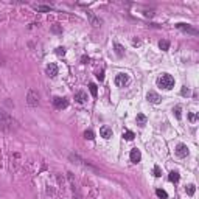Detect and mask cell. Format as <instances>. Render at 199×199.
Masks as SVG:
<instances>
[{"mask_svg": "<svg viewBox=\"0 0 199 199\" xmlns=\"http://www.w3.org/2000/svg\"><path fill=\"white\" fill-rule=\"evenodd\" d=\"M17 126H19L17 121H16L10 114L0 110V129L2 131H14V129H17Z\"/></svg>", "mask_w": 199, "mask_h": 199, "instance_id": "1", "label": "cell"}, {"mask_svg": "<svg viewBox=\"0 0 199 199\" xmlns=\"http://www.w3.org/2000/svg\"><path fill=\"white\" fill-rule=\"evenodd\" d=\"M157 84H159V87H162V89H165V90H171L174 87V78L168 73H163L159 80H157Z\"/></svg>", "mask_w": 199, "mask_h": 199, "instance_id": "2", "label": "cell"}, {"mask_svg": "<svg viewBox=\"0 0 199 199\" xmlns=\"http://www.w3.org/2000/svg\"><path fill=\"white\" fill-rule=\"evenodd\" d=\"M27 104L31 107H37L39 106V93L34 89H30L27 93Z\"/></svg>", "mask_w": 199, "mask_h": 199, "instance_id": "3", "label": "cell"}, {"mask_svg": "<svg viewBox=\"0 0 199 199\" xmlns=\"http://www.w3.org/2000/svg\"><path fill=\"white\" fill-rule=\"evenodd\" d=\"M128 82H129V76H128L126 73H118L117 76H115V86L124 87Z\"/></svg>", "mask_w": 199, "mask_h": 199, "instance_id": "4", "label": "cell"}, {"mask_svg": "<svg viewBox=\"0 0 199 199\" xmlns=\"http://www.w3.org/2000/svg\"><path fill=\"white\" fill-rule=\"evenodd\" d=\"M53 106H55L56 109H64V107L69 106V101H67V98L55 97V98H53Z\"/></svg>", "mask_w": 199, "mask_h": 199, "instance_id": "5", "label": "cell"}, {"mask_svg": "<svg viewBox=\"0 0 199 199\" xmlns=\"http://www.w3.org/2000/svg\"><path fill=\"white\" fill-rule=\"evenodd\" d=\"M176 27L179 28V30H182V31L190 33V34H198V30H196V28H193L190 23H184V22H180V23H176Z\"/></svg>", "mask_w": 199, "mask_h": 199, "instance_id": "6", "label": "cell"}, {"mask_svg": "<svg viewBox=\"0 0 199 199\" xmlns=\"http://www.w3.org/2000/svg\"><path fill=\"white\" fill-rule=\"evenodd\" d=\"M146 100H148L149 103H152V104H159L162 98H160L159 93H156V92H152V90H151V92L146 93Z\"/></svg>", "mask_w": 199, "mask_h": 199, "instance_id": "7", "label": "cell"}, {"mask_svg": "<svg viewBox=\"0 0 199 199\" xmlns=\"http://www.w3.org/2000/svg\"><path fill=\"white\" fill-rule=\"evenodd\" d=\"M176 154L179 157H187L188 156V148H187V145H184V143L177 145L176 146Z\"/></svg>", "mask_w": 199, "mask_h": 199, "instance_id": "8", "label": "cell"}, {"mask_svg": "<svg viewBox=\"0 0 199 199\" xmlns=\"http://www.w3.org/2000/svg\"><path fill=\"white\" fill-rule=\"evenodd\" d=\"M45 72H47V75H48L50 78H55L56 75H58V65L51 62V64H48L47 67H45Z\"/></svg>", "mask_w": 199, "mask_h": 199, "instance_id": "9", "label": "cell"}, {"mask_svg": "<svg viewBox=\"0 0 199 199\" xmlns=\"http://www.w3.org/2000/svg\"><path fill=\"white\" fill-rule=\"evenodd\" d=\"M129 157H131V162H132V163H139L140 159H142V154H140V151H139L137 148H134V149L131 151Z\"/></svg>", "mask_w": 199, "mask_h": 199, "instance_id": "10", "label": "cell"}, {"mask_svg": "<svg viewBox=\"0 0 199 199\" xmlns=\"http://www.w3.org/2000/svg\"><path fill=\"white\" fill-rule=\"evenodd\" d=\"M100 135L103 137V139H110L112 137V128H109V126H103L101 129H100Z\"/></svg>", "mask_w": 199, "mask_h": 199, "instance_id": "11", "label": "cell"}, {"mask_svg": "<svg viewBox=\"0 0 199 199\" xmlns=\"http://www.w3.org/2000/svg\"><path fill=\"white\" fill-rule=\"evenodd\" d=\"M69 160L72 162V163H76V165H82V162H84L80 156H78V154H73V152H72V154H69Z\"/></svg>", "mask_w": 199, "mask_h": 199, "instance_id": "12", "label": "cell"}, {"mask_svg": "<svg viewBox=\"0 0 199 199\" xmlns=\"http://www.w3.org/2000/svg\"><path fill=\"white\" fill-rule=\"evenodd\" d=\"M114 50H115V53H117V56H124V48H123V45L121 44H118V42H115L114 44Z\"/></svg>", "mask_w": 199, "mask_h": 199, "instance_id": "13", "label": "cell"}, {"mask_svg": "<svg viewBox=\"0 0 199 199\" xmlns=\"http://www.w3.org/2000/svg\"><path fill=\"white\" fill-rule=\"evenodd\" d=\"M135 121H137L139 126H145V124H146V115H145V114H137Z\"/></svg>", "mask_w": 199, "mask_h": 199, "instance_id": "14", "label": "cell"}, {"mask_svg": "<svg viewBox=\"0 0 199 199\" xmlns=\"http://www.w3.org/2000/svg\"><path fill=\"white\" fill-rule=\"evenodd\" d=\"M75 100H76L78 103H84L86 100H87V93L86 92H76V95H75Z\"/></svg>", "mask_w": 199, "mask_h": 199, "instance_id": "15", "label": "cell"}, {"mask_svg": "<svg viewBox=\"0 0 199 199\" xmlns=\"http://www.w3.org/2000/svg\"><path fill=\"white\" fill-rule=\"evenodd\" d=\"M134 137H135V134H134L132 131H123V139H124V140L131 142V140H134Z\"/></svg>", "mask_w": 199, "mask_h": 199, "instance_id": "16", "label": "cell"}, {"mask_svg": "<svg viewBox=\"0 0 199 199\" xmlns=\"http://www.w3.org/2000/svg\"><path fill=\"white\" fill-rule=\"evenodd\" d=\"M51 33H55V34H62V27L61 25H58V23H55V25H51Z\"/></svg>", "mask_w": 199, "mask_h": 199, "instance_id": "17", "label": "cell"}, {"mask_svg": "<svg viewBox=\"0 0 199 199\" xmlns=\"http://www.w3.org/2000/svg\"><path fill=\"white\" fill-rule=\"evenodd\" d=\"M185 191H187V194H188V196H193L194 191H196V187H194L193 184H190V185H187Z\"/></svg>", "mask_w": 199, "mask_h": 199, "instance_id": "18", "label": "cell"}, {"mask_svg": "<svg viewBox=\"0 0 199 199\" xmlns=\"http://www.w3.org/2000/svg\"><path fill=\"white\" fill-rule=\"evenodd\" d=\"M169 180L174 182V184L179 182V173H177V171H171V173H169Z\"/></svg>", "mask_w": 199, "mask_h": 199, "instance_id": "19", "label": "cell"}, {"mask_svg": "<svg viewBox=\"0 0 199 199\" xmlns=\"http://www.w3.org/2000/svg\"><path fill=\"white\" fill-rule=\"evenodd\" d=\"M34 10H36V11H39V12H50V11H51V8H50V6H40V5H36V6H34Z\"/></svg>", "mask_w": 199, "mask_h": 199, "instance_id": "20", "label": "cell"}, {"mask_svg": "<svg viewBox=\"0 0 199 199\" xmlns=\"http://www.w3.org/2000/svg\"><path fill=\"white\" fill-rule=\"evenodd\" d=\"M159 48L163 50V51H167V50L169 48V42H168V40H160V42H159Z\"/></svg>", "mask_w": 199, "mask_h": 199, "instance_id": "21", "label": "cell"}, {"mask_svg": "<svg viewBox=\"0 0 199 199\" xmlns=\"http://www.w3.org/2000/svg\"><path fill=\"white\" fill-rule=\"evenodd\" d=\"M156 194H157L159 198H162V199H167V198H168L167 191H165V190H162V188H157V190H156Z\"/></svg>", "mask_w": 199, "mask_h": 199, "instance_id": "22", "label": "cell"}, {"mask_svg": "<svg viewBox=\"0 0 199 199\" xmlns=\"http://www.w3.org/2000/svg\"><path fill=\"white\" fill-rule=\"evenodd\" d=\"M84 139H87V140H93L95 139V134H93V131H86L84 132Z\"/></svg>", "mask_w": 199, "mask_h": 199, "instance_id": "23", "label": "cell"}, {"mask_svg": "<svg viewBox=\"0 0 199 199\" xmlns=\"http://www.w3.org/2000/svg\"><path fill=\"white\" fill-rule=\"evenodd\" d=\"M180 106H176V107H174V109H173V112H174V115H176V118L177 120H180V117H182V114H180Z\"/></svg>", "mask_w": 199, "mask_h": 199, "instance_id": "24", "label": "cell"}, {"mask_svg": "<svg viewBox=\"0 0 199 199\" xmlns=\"http://www.w3.org/2000/svg\"><path fill=\"white\" fill-rule=\"evenodd\" d=\"M89 87H90V93H92L93 97H97V93H98V89H97V86H95L93 82H92V84H89Z\"/></svg>", "mask_w": 199, "mask_h": 199, "instance_id": "25", "label": "cell"}, {"mask_svg": "<svg viewBox=\"0 0 199 199\" xmlns=\"http://www.w3.org/2000/svg\"><path fill=\"white\" fill-rule=\"evenodd\" d=\"M56 55H58V56H64V55H65V48H64V47H58V48H56Z\"/></svg>", "mask_w": 199, "mask_h": 199, "instance_id": "26", "label": "cell"}, {"mask_svg": "<svg viewBox=\"0 0 199 199\" xmlns=\"http://www.w3.org/2000/svg\"><path fill=\"white\" fill-rule=\"evenodd\" d=\"M154 176H156V177H160V176H162V171H160V168L157 167V165L154 167Z\"/></svg>", "mask_w": 199, "mask_h": 199, "instance_id": "27", "label": "cell"}, {"mask_svg": "<svg viewBox=\"0 0 199 199\" xmlns=\"http://www.w3.org/2000/svg\"><path fill=\"white\" fill-rule=\"evenodd\" d=\"M97 78L100 81H103L104 80V72H103V70H100V72H97Z\"/></svg>", "mask_w": 199, "mask_h": 199, "instance_id": "28", "label": "cell"}, {"mask_svg": "<svg viewBox=\"0 0 199 199\" xmlns=\"http://www.w3.org/2000/svg\"><path fill=\"white\" fill-rule=\"evenodd\" d=\"M188 118H190V121H191V123H194V121H196V120H198V115H196V114H193V112H191V114L188 115Z\"/></svg>", "mask_w": 199, "mask_h": 199, "instance_id": "29", "label": "cell"}, {"mask_svg": "<svg viewBox=\"0 0 199 199\" xmlns=\"http://www.w3.org/2000/svg\"><path fill=\"white\" fill-rule=\"evenodd\" d=\"M81 62H82V64H87V62H89V58H87V56H82V58H81Z\"/></svg>", "mask_w": 199, "mask_h": 199, "instance_id": "30", "label": "cell"}, {"mask_svg": "<svg viewBox=\"0 0 199 199\" xmlns=\"http://www.w3.org/2000/svg\"><path fill=\"white\" fill-rule=\"evenodd\" d=\"M182 95H188V89H187V87H184V89H182V92H180Z\"/></svg>", "mask_w": 199, "mask_h": 199, "instance_id": "31", "label": "cell"}, {"mask_svg": "<svg viewBox=\"0 0 199 199\" xmlns=\"http://www.w3.org/2000/svg\"><path fill=\"white\" fill-rule=\"evenodd\" d=\"M132 42H134V45H139V44H140V40H139V39H134Z\"/></svg>", "mask_w": 199, "mask_h": 199, "instance_id": "32", "label": "cell"}]
</instances>
